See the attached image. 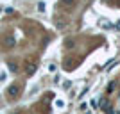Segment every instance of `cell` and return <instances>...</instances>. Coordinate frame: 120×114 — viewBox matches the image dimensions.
Segmentation results:
<instances>
[{
  "label": "cell",
  "mask_w": 120,
  "mask_h": 114,
  "mask_svg": "<svg viewBox=\"0 0 120 114\" xmlns=\"http://www.w3.org/2000/svg\"><path fill=\"white\" fill-rule=\"evenodd\" d=\"M5 93H7V96H9V98H18V96H20V93H22V87L18 84H11L9 87H7V91H5Z\"/></svg>",
  "instance_id": "6da1fadb"
},
{
  "label": "cell",
  "mask_w": 120,
  "mask_h": 114,
  "mask_svg": "<svg viewBox=\"0 0 120 114\" xmlns=\"http://www.w3.org/2000/svg\"><path fill=\"white\" fill-rule=\"evenodd\" d=\"M36 69H38V66H36L34 62H30V61L25 62V73H27V75H34Z\"/></svg>",
  "instance_id": "7a4b0ae2"
},
{
  "label": "cell",
  "mask_w": 120,
  "mask_h": 114,
  "mask_svg": "<svg viewBox=\"0 0 120 114\" xmlns=\"http://www.w3.org/2000/svg\"><path fill=\"white\" fill-rule=\"evenodd\" d=\"M115 89H116V82L113 80V82H109V84H108V87H106V93H113Z\"/></svg>",
  "instance_id": "3957f363"
},
{
  "label": "cell",
  "mask_w": 120,
  "mask_h": 114,
  "mask_svg": "<svg viewBox=\"0 0 120 114\" xmlns=\"http://www.w3.org/2000/svg\"><path fill=\"white\" fill-rule=\"evenodd\" d=\"M7 69L13 71V73H16V71H18V64H16V62H7Z\"/></svg>",
  "instance_id": "277c9868"
},
{
  "label": "cell",
  "mask_w": 120,
  "mask_h": 114,
  "mask_svg": "<svg viewBox=\"0 0 120 114\" xmlns=\"http://www.w3.org/2000/svg\"><path fill=\"white\" fill-rule=\"evenodd\" d=\"M5 46H7V48L15 46V39H13V38H5Z\"/></svg>",
  "instance_id": "5b68a950"
},
{
  "label": "cell",
  "mask_w": 120,
  "mask_h": 114,
  "mask_svg": "<svg viewBox=\"0 0 120 114\" xmlns=\"http://www.w3.org/2000/svg\"><path fill=\"white\" fill-rule=\"evenodd\" d=\"M49 71H50V73H54V71H56V64H54V62L49 64Z\"/></svg>",
  "instance_id": "8992f818"
},
{
  "label": "cell",
  "mask_w": 120,
  "mask_h": 114,
  "mask_svg": "<svg viewBox=\"0 0 120 114\" xmlns=\"http://www.w3.org/2000/svg\"><path fill=\"white\" fill-rule=\"evenodd\" d=\"M61 4H68V5H72V4H74V0H61Z\"/></svg>",
  "instance_id": "52a82bcc"
},
{
  "label": "cell",
  "mask_w": 120,
  "mask_h": 114,
  "mask_svg": "<svg viewBox=\"0 0 120 114\" xmlns=\"http://www.w3.org/2000/svg\"><path fill=\"white\" fill-rule=\"evenodd\" d=\"M70 86H72V82H70V80H66L65 84H63V87H65V89H68V87H70Z\"/></svg>",
  "instance_id": "ba28073f"
},
{
  "label": "cell",
  "mask_w": 120,
  "mask_h": 114,
  "mask_svg": "<svg viewBox=\"0 0 120 114\" xmlns=\"http://www.w3.org/2000/svg\"><path fill=\"white\" fill-rule=\"evenodd\" d=\"M91 107H95V109H97V107H99V102H97V100H91Z\"/></svg>",
  "instance_id": "9c48e42d"
},
{
  "label": "cell",
  "mask_w": 120,
  "mask_h": 114,
  "mask_svg": "<svg viewBox=\"0 0 120 114\" xmlns=\"http://www.w3.org/2000/svg\"><path fill=\"white\" fill-rule=\"evenodd\" d=\"M88 89H90V87H84V91H82V93H81V94H79V98H82V96H84V94H86V93H88Z\"/></svg>",
  "instance_id": "30bf717a"
},
{
  "label": "cell",
  "mask_w": 120,
  "mask_h": 114,
  "mask_svg": "<svg viewBox=\"0 0 120 114\" xmlns=\"http://www.w3.org/2000/svg\"><path fill=\"white\" fill-rule=\"evenodd\" d=\"M65 45H66V46H68V48H72V46H74V41H66Z\"/></svg>",
  "instance_id": "8fae6325"
},
{
  "label": "cell",
  "mask_w": 120,
  "mask_h": 114,
  "mask_svg": "<svg viewBox=\"0 0 120 114\" xmlns=\"http://www.w3.org/2000/svg\"><path fill=\"white\" fill-rule=\"evenodd\" d=\"M56 105H57V107H63L65 104H63V100H57V102H56Z\"/></svg>",
  "instance_id": "7c38bea8"
},
{
  "label": "cell",
  "mask_w": 120,
  "mask_h": 114,
  "mask_svg": "<svg viewBox=\"0 0 120 114\" xmlns=\"http://www.w3.org/2000/svg\"><path fill=\"white\" fill-rule=\"evenodd\" d=\"M116 27H118V30H120V21H118V23H116Z\"/></svg>",
  "instance_id": "4fadbf2b"
}]
</instances>
